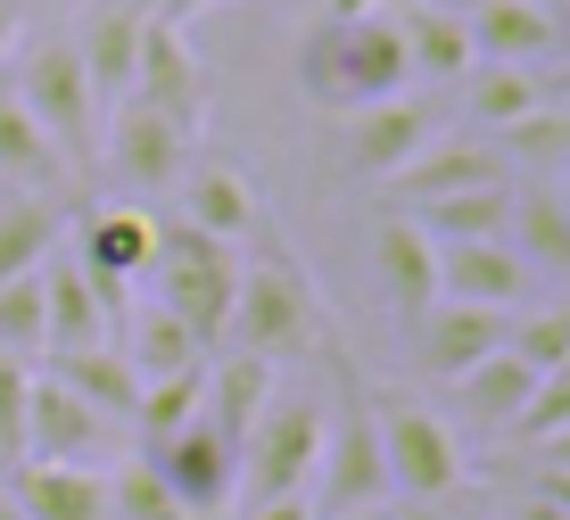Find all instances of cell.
<instances>
[{"mask_svg":"<svg viewBox=\"0 0 570 520\" xmlns=\"http://www.w3.org/2000/svg\"><path fill=\"white\" fill-rule=\"evenodd\" d=\"M298 84L323 116H356V108H381V99H405L414 91V58H405L397 9L389 0H340V9H323L298 42Z\"/></svg>","mask_w":570,"mask_h":520,"instance_id":"1","label":"cell"},{"mask_svg":"<svg viewBox=\"0 0 570 520\" xmlns=\"http://www.w3.org/2000/svg\"><path fill=\"white\" fill-rule=\"evenodd\" d=\"M224 339L240 355H257V364H273V372H289L298 355H340L331 347V323H323V290L289 256L282 232H257V256H240V290H232Z\"/></svg>","mask_w":570,"mask_h":520,"instance_id":"2","label":"cell"},{"mask_svg":"<svg viewBox=\"0 0 570 520\" xmlns=\"http://www.w3.org/2000/svg\"><path fill=\"white\" fill-rule=\"evenodd\" d=\"M372 438H381V463H389V496L397 504H439L455 512L471 496V463H463V438L405 389H364Z\"/></svg>","mask_w":570,"mask_h":520,"instance_id":"3","label":"cell"},{"mask_svg":"<svg viewBox=\"0 0 570 520\" xmlns=\"http://www.w3.org/2000/svg\"><path fill=\"white\" fill-rule=\"evenodd\" d=\"M323 413L331 405L314 389H298V380L273 389V405L257 413V430L240 438V496H232V512L282 504V496L314 488V463H323Z\"/></svg>","mask_w":570,"mask_h":520,"instance_id":"4","label":"cell"},{"mask_svg":"<svg viewBox=\"0 0 570 520\" xmlns=\"http://www.w3.org/2000/svg\"><path fill=\"white\" fill-rule=\"evenodd\" d=\"M340 405L323 413V463H314V488L306 504L314 520H356V512H381L397 504L389 496V463H381V438H372V413H364V380L340 364Z\"/></svg>","mask_w":570,"mask_h":520,"instance_id":"5","label":"cell"},{"mask_svg":"<svg viewBox=\"0 0 570 520\" xmlns=\"http://www.w3.org/2000/svg\"><path fill=\"white\" fill-rule=\"evenodd\" d=\"M157 306L174 314V323L199 331V347L215 355V339L232 323V290H240V248H224V239L190 232V224H157Z\"/></svg>","mask_w":570,"mask_h":520,"instance_id":"6","label":"cell"},{"mask_svg":"<svg viewBox=\"0 0 570 520\" xmlns=\"http://www.w3.org/2000/svg\"><path fill=\"white\" fill-rule=\"evenodd\" d=\"M17 108H26L67 157L100 149V99H91V75H83V58H75V33L26 42V58H17Z\"/></svg>","mask_w":570,"mask_h":520,"instance_id":"7","label":"cell"},{"mask_svg":"<svg viewBox=\"0 0 570 520\" xmlns=\"http://www.w3.org/2000/svg\"><path fill=\"white\" fill-rule=\"evenodd\" d=\"M446 133L439 99L405 91V99H381V108H356L340 116V141H331V157H340L347 183H389V174H405L414 157Z\"/></svg>","mask_w":570,"mask_h":520,"instance_id":"8","label":"cell"},{"mask_svg":"<svg viewBox=\"0 0 570 520\" xmlns=\"http://www.w3.org/2000/svg\"><path fill=\"white\" fill-rule=\"evenodd\" d=\"M75 265L91 273V290H100V306L125 323L132 290L149 282L157 265V215L141 207V198H116V207H91L83 224H75Z\"/></svg>","mask_w":570,"mask_h":520,"instance_id":"9","label":"cell"},{"mask_svg":"<svg viewBox=\"0 0 570 520\" xmlns=\"http://www.w3.org/2000/svg\"><path fill=\"white\" fill-rule=\"evenodd\" d=\"M132 108L166 116V125H183L190 141H199L207 108H215V75L207 58L190 50L183 26H166V17H141V67H132Z\"/></svg>","mask_w":570,"mask_h":520,"instance_id":"10","label":"cell"},{"mask_svg":"<svg viewBox=\"0 0 570 520\" xmlns=\"http://www.w3.org/2000/svg\"><path fill=\"white\" fill-rule=\"evenodd\" d=\"M141 463L166 479V496H174L190 520H232V496H240V454L215 438L207 413H199L190 430H174L166 447H149Z\"/></svg>","mask_w":570,"mask_h":520,"instance_id":"11","label":"cell"},{"mask_svg":"<svg viewBox=\"0 0 570 520\" xmlns=\"http://www.w3.org/2000/svg\"><path fill=\"white\" fill-rule=\"evenodd\" d=\"M174 224L224 239V248H248L265 232V207H257V183H248L232 157H190L183 183H174Z\"/></svg>","mask_w":570,"mask_h":520,"instance_id":"12","label":"cell"},{"mask_svg":"<svg viewBox=\"0 0 570 520\" xmlns=\"http://www.w3.org/2000/svg\"><path fill=\"white\" fill-rule=\"evenodd\" d=\"M100 149H108V166H116V183H132V190H174V183H183V166L199 157V141H190L183 125L132 108V99L100 116Z\"/></svg>","mask_w":570,"mask_h":520,"instance_id":"13","label":"cell"},{"mask_svg":"<svg viewBox=\"0 0 570 520\" xmlns=\"http://www.w3.org/2000/svg\"><path fill=\"white\" fill-rule=\"evenodd\" d=\"M372 273H381V297H389L397 323H422L439 306V239L414 215L381 207V224H372Z\"/></svg>","mask_w":570,"mask_h":520,"instance_id":"14","label":"cell"},{"mask_svg":"<svg viewBox=\"0 0 570 520\" xmlns=\"http://www.w3.org/2000/svg\"><path fill=\"white\" fill-rule=\"evenodd\" d=\"M439 297L446 306H488V314L513 323L529 297H538V273L504 239H463V248H439Z\"/></svg>","mask_w":570,"mask_h":520,"instance_id":"15","label":"cell"},{"mask_svg":"<svg viewBox=\"0 0 570 520\" xmlns=\"http://www.w3.org/2000/svg\"><path fill=\"white\" fill-rule=\"evenodd\" d=\"M497 183H513V166L497 157L488 133H439L405 174H389V207H422L446 190H497Z\"/></svg>","mask_w":570,"mask_h":520,"instance_id":"16","label":"cell"},{"mask_svg":"<svg viewBox=\"0 0 570 520\" xmlns=\"http://www.w3.org/2000/svg\"><path fill=\"white\" fill-rule=\"evenodd\" d=\"M405 331H414V372L439 380V389H455L480 355L504 347V314H488V306H446V297L422 314V323H405Z\"/></svg>","mask_w":570,"mask_h":520,"instance_id":"17","label":"cell"},{"mask_svg":"<svg viewBox=\"0 0 570 520\" xmlns=\"http://www.w3.org/2000/svg\"><path fill=\"white\" fill-rule=\"evenodd\" d=\"M463 26H471V50L497 58V67H546L570 42V17L538 9V0H471Z\"/></svg>","mask_w":570,"mask_h":520,"instance_id":"18","label":"cell"},{"mask_svg":"<svg viewBox=\"0 0 570 520\" xmlns=\"http://www.w3.org/2000/svg\"><path fill=\"white\" fill-rule=\"evenodd\" d=\"M100 438H108V422L83 396H67L50 372H33V389H26V463H91Z\"/></svg>","mask_w":570,"mask_h":520,"instance_id":"19","label":"cell"},{"mask_svg":"<svg viewBox=\"0 0 570 520\" xmlns=\"http://www.w3.org/2000/svg\"><path fill=\"white\" fill-rule=\"evenodd\" d=\"M0 190L58 198V207H67V190H75V157L17 108V91H0Z\"/></svg>","mask_w":570,"mask_h":520,"instance_id":"20","label":"cell"},{"mask_svg":"<svg viewBox=\"0 0 570 520\" xmlns=\"http://www.w3.org/2000/svg\"><path fill=\"white\" fill-rule=\"evenodd\" d=\"M389 9H397L405 58H414V84H463V75L480 67L463 9H446V0H389Z\"/></svg>","mask_w":570,"mask_h":520,"instance_id":"21","label":"cell"},{"mask_svg":"<svg viewBox=\"0 0 570 520\" xmlns=\"http://www.w3.org/2000/svg\"><path fill=\"white\" fill-rule=\"evenodd\" d=\"M17 520H108V471L91 463H17Z\"/></svg>","mask_w":570,"mask_h":520,"instance_id":"22","label":"cell"},{"mask_svg":"<svg viewBox=\"0 0 570 520\" xmlns=\"http://www.w3.org/2000/svg\"><path fill=\"white\" fill-rule=\"evenodd\" d=\"M446 396L463 405V422H471V430H488V438H513V422L529 413V396H538V372H529L513 347H497V355H480V364H471V372H463Z\"/></svg>","mask_w":570,"mask_h":520,"instance_id":"23","label":"cell"},{"mask_svg":"<svg viewBox=\"0 0 570 520\" xmlns=\"http://www.w3.org/2000/svg\"><path fill=\"white\" fill-rule=\"evenodd\" d=\"M116 355L132 364V380H190V372H207V347H199V331L190 323H174L166 306H125V339H116Z\"/></svg>","mask_w":570,"mask_h":520,"instance_id":"24","label":"cell"},{"mask_svg":"<svg viewBox=\"0 0 570 520\" xmlns=\"http://www.w3.org/2000/svg\"><path fill=\"white\" fill-rule=\"evenodd\" d=\"M42 314H50V355H75V347H108V323L116 314L100 306V290H91V273L75 265L67 248L42 265Z\"/></svg>","mask_w":570,"mask_h":520,"instance_id":"25","label":"cell"},{"mask_svg":"<svg viewBox=\"0 0 570 520\" xmlns=\"http://www.w3.org/2000/svg\"><path fill=\"white\" fill-rule=\"evenodd\" d=\"M58 248H67V207H58V198L0 190V290H9V282H33Z\"/></svg>","mask_w":570,"mask_h":520,"instance_id":"26","label":"cell"},{"mask_svg":"<svg viewBox=\"0 0 570 520\" xmlns=\"http://www.w3.org/2000/svg\"><path fill=\"white\" fill-rule=\"evenodd\" d=\"M75 58H83V75H91L100 116L125 108L132 99V67H141V9H100L83 33H75Z\"/></svg>","mask_w":570,"mask_h":520,"instance_id":"27","label":"cell"},{"mask_svg":"<svg viewBox=\"0 0 570 520\" xmlns=\"http://www.w3.org/2000/svg\"><path fill=\"white\" fill-rule=\"evenodd\" d=\"M273 389H282V372L257 364V355H240V347H232L224 364H207V422H215V438H224L232 454H240V438L257 430V413L273 405Z\"/></svg>","mask_w":570,"mask_h":520,"instance_id":"28","label":"cell"},{"mask_svg":"<svg viewBox=\"0 0 570 520\" xmlns=\"http://www.w3.org/2000/svg\"><path fill=\"white\" fill-rule=\"evenodd\" d=\"M439 239V248H463V239H504L513 232V183L497 190H446V198H422V207H397Z\"/></svg>","mask_w":570,"mask_h":520,"instance_id":"29","label":"cell"},{"mask_svg":"<svg viewBox=\"0 0 570 520\" xmlns=\"http://www.w3.org/2000/svg\"><path fill=\"white\" fill-rule=\"evenodd\" d=\"M58 389L67 396H83L91 413H100V422L116 430V422H132V405H141V380H132V364L125 355H116V339L108 347H75V355H58Z\"/></svg>","mask_w":570,"mask_h":520,"instance_id":"30","label":"cell"},{"mask_svg":"<svg viewBox=\"0 0 570 520\" xmlns=\"http://www.w3.org/2000/svg\"><path fill=\"white\" fill-rule=\"evenodd\" d=\"M504 248H513L529 273H562V282H570V215H562L554 183L513 190V232H504Z\"/></svg>","mask_w":570,"mask_h":520,"instance_id":"31","label":"cell"},{"mask_svg":"<svg viewBox=\"0 0 570 520\" xmlns=\"http://www.w3.org/2000/svg\"><path fill=\"white\" fill-rule=\"evenodd\" d=\"M455 91H463V108H471V125H480V133H504V125H521V116L546 108L538 67H497V58H480Z\"/></svg>","mask_w":570,"mask_h":520,"instance_id":"32","label":"cell"},{"mask_svg":"<svg viewBox=\"0 0 570 520\" xmlns=\"http://www.w3.org/2000/svg\"><path fill=\"white\" fill-rule=\"evenodd\" d=\"M199 413H207V372H190V380H149L141 405H132V430H141V447H166V438L190 430Z\"/></svg>","mask_w":570,"mask_h":520,"instance_id":"33","label":"cell"},{"mask_svg":"<svg viewBox=\"0 0 570 520\" xmlns=\"http://www.w3.org/2000/svg\"><path fill=\"white\" fill-rule=\"evenodd\" d=\"M497 141V157L504 166H538V183H546V166H562L570 157V116L562 108H538V116H521V125H504V133H488Z\"/></svg>","mask_w":570,"mask_h":520,"instance_id":"34","label":"cell"},{"mask_svg":"<svg viewBox=\"0 0 570 520\" xmlns=\"http://www.w3.org/2000/svg\"><path fill=\"white\" fill-rule=\"evenodd\" d=\"M504 347H513L529 372H554V364H570V306L513 314V323H504Z\"/></svg>","mask_w":570,"mask_h":520,"instance_id":"35","label":"cell"},{"mask_svg":"<svg viewBox=\"0 0 570 520\" xmlns=\"http://www.w3.org/2000/svg\"><path fill=\"white\" fill-rule=\"evenodd\" d=\"M108 520H190V512L166 496V479L149 463H125V471H108Z\"/></svg>","mask_w":570,"mask_h":520,"instance_id":"36","label":"cell"},{"mask_svg":"<svg viewBox=\"0 0 570 520\" xmlns=\"http://www.w3.org/2000/svg\"><path fill=\"white\" fill-rule=\"evenodd\" d=\"M0 347L26 364L33 347H50V314H42V273L33 282H9L0 290Z\"/></svg>","mask_w":570,"mask_h":520,"instance_id":"37","label":"cell"},{"mask_svg":"<svg viewBox=\"0 0 570 520\" xmlns=\"http://www.w3.org/2000/svg\"><path fill=\"white\" fill-rule=\"evenodd\" d=\"M26 389H33V372L0 347V471L26 463Z\"/></svg>","mask_w":570,"mask_h":520,"instance_id":"38","label":"cell"},{"mask_svg":"<svg viewBox=\"0 0 570 520\" xmlns=\"http://www.w3.org/2000/svg\"><path fill=\"white\" fill-rule=\"evenodd\" d=\"M554 430H570V364L538 372V396H529V413L513 422V438H554Z\"/></svg>","mask_w":570,"mask_h":520,"instance_id":"39","label":"cell"},{"mask_svg":"<svg viewBox=\"0 0 570 520\" xmlns=\"http://www.w3.org/2000/svg\"><path fill=\"white\" fill-rule=\"evenodd\" d=\"M538 504H554V512H570V471H554V463H538Z\"/></svg>","mask_w":570,"mask_h":520,"instance_id":"40","label":"cell"},{"mask_svg":"<svg viewBox=\"0 0 570 520\" xmlns=\"http://www.w3.org/2000/svg\"><path fill=\"white\" fill-rule=\"evenodd\" d=\"M232 520H314V504H306V496H282V504H248Z\"/></svg>","mask_w":570,"mask_h":520,"instance_id":"41","label":"cell"},{"mask_svg":"<svg viewBox=\"0 0 570 520\" xmlns=\"http://www.w3.org/2000/svg\"><path fill=\"white\" fill-rule=\"evenodd\" d=\"M538 463H554V471H570V430H554V438H538Z\"/></svg>","mask_w":570,"mask_h":520,"instance_id":"42","label":"cell"},{"mask_svg":"<svg viewBox=\"0 0 570 520\" xmlns=\"http://www.w3.org/2000/svg\"><path fill=\"white\" fill-rule=\"evenodd\" d=\"M17 33H26V17H17V0H0V58L17 50Z\"/></svg>","mask_w":570,"mask_h":520,"instance_id":"43","label":"cell"},{"mask_svg":"<svg viewBox=\"0 0 570 520\" xmlns=\"http://www.w3.org/2000/svg\"><path fill=\"white\" fill-rule=\"evenodd\" d=\"M190 9H199V0H141V17H166V26H183Z\"/></svg>","mask_w":570,"mask_h":520,"instance_id":"44","label":"cell"},{"mask_svg":"<svg viewBox=\"0 0 570 520\" xmlns=\"http://www.w3.org/2000/svg\"><path fill=\"white\" fill-rule=\"evenodd\" d=\"M513 520H570V512H554V504H538V496H521V504H513Z\"/></svg>","mask_w":570,"mask_h":520,"instance_id":"45","label":"cell"},{"mask_svg":"<svg viewBox=\"0 0 570 520\" xmlns=\"http://www.w3.org/2000/svg\"><path fill=\"white\" fill-rule=\"evenodd\" d=\"M397 520H455V512H439V504H397Z\"/></svg>","mask_w":570,"mask_h":520,"instance_id":"46","label":"cell"},{"mask_svg":"<svg viewBox=\"0 0 570 520\" xmlns=\"http://www.w3.org/2000/svg\"><path fill=\"white\" fill-rule=\"evenodd\" d=\"M0 520H17V496H9V479H0Z\"/></svg>","mask_w":570,"mask_h":520,"instance_id":"47","label":"cell"},{"mask_svg":"<svg viewBox=\"0 0 570 520\" xmlns=\"http://www.w3.org/2000/svg\"><path fill=\"white\" fill-rule=\"evenodd\" d=\"M538 9H554V17H562V9H570V0H538Z\"/></svg>","mask_w":570,"mask_h":520,"instance_id":"48","label":"cell"},{"mask_svg":"<svg viewBox=\"0 0 570 520\" xmlns=\"http://www.w3.org/2000/svg\"><path fill=\"white\" fill-rule=\"evenodd\" d=\"M323 9H340V0H323Z\"/></svg>","mask_w":570,"mask_h":520,"instance_id":"49","label":"cell"},{"mask_svg":"<svg viewBox=\"0 0 570 520\" xmlns=\"http://www.w3.org/2000/svg\"><path fill=\"white\" fill-rule=\"evenodd\" d=\"M0 479H9V471H0Z\"/></svg>","mask_w":570,"mask_h":520,"instance_id":"50","label":"cell"}]
</instances>
